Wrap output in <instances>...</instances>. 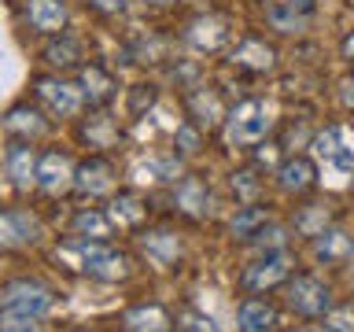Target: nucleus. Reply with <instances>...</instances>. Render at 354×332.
Returning a JSON list of instances; mask_svg holds the SVG:
<instances>
[{"label":"nucleus","mask_w":354,"mask_h":332,"mask_svg":"<svg viewBox=\"0 0 354 332\" xmlns=\"http://www.w3.org/2000/svg\"><path fill=\"white\" fill-rule=\"evenodd\" d=\"M77 332H88V329H77Z\"/></svg>","instance_id":"44"},{"label":"nucleus","mask_w":354,"mask_h":332,"mask_svg":"<svg viewBox=\"0 0 354 332\" xmlns=\"http://www.w3.org/2000/svg\"><path fill=\"white\" fill-rule=\"evenodd\" d=\"M37 166H41V155L33 144H22V140H11L8 151H4V174L15 192H30L37 188Z\"/></svg>","instance_id":"17"},{"label":"nucleus","mask_w":354,"mask_h":332,"mask_svg":"<svg viewBox=\"0 0 354 332\" xmlns=\"http://www.w3.org/2000/svg\"><path fill=\"white\" fill-rule=\"evenodd\" d=\"M33 100L59 122H71L85 111V96L77 89V82H66L63 74H37L33 77Z\"/></svg>","instance_id":"5"},{"label":"nucleus","mask_w":354,"mask_h":332,"mask_svg":"<svg viewBox=\"0 0 354 332\" xmlns=\"http://www.w3.org/2000/svg\"><path fill=\"white\" fill-rule=\"evenodd\" d=\"M281 317H277V306L262 295H248L236 306V329L240 332H277Z\"/></svg>","instance_id":"23"},{"label":"nucleus","mask_w":354,"mask_h":332,"mask_svg":"<svg viewBox=\"0 0 354 332\" xmlns=\"http://www.w3.org/2000/svg\"><path fill=\"white\" fill-rule=\"evenodd\" d=\"M88 8L107 15V19H122L129 11V0H88Z\"/></svg>","instance_id":"39"},{"label":"nucleus","mask_w":354,"mask_h":332,"mask_svg":"<svg viewBox=\"0 0 354 332\" xmlns=\"http://www.w3.org/2000/svg\"><path fill=\"white\" fill-rule=\"evenodd\" d=\"M118 137H122L118 118H111V115H107V107H93V115H85V118H82V140H85L93 151L115 148Z\"/></svg>","instance_id":"24"},{"label":"nucleus","mask_w":354,"mask_h":332,"mask_svg":"<svg viewBox=\"0 0 354 332\" xmlns=\"http://www.w3.org/2000/svg\"><path fill=\"white\" fill-rule=\"evenodd\" d=\"M321 332H354V306H332L321 317Z\"/></svg>","instance_id":"37"},{"label":"nucleus","mask_w":354,"mask_h":332,"mask_svg":"<svg viewBox=\"0 0 354 332\" xmlns=\"http://www.w3.org/2000/svg\"><path fill=\"white\" fill-rule=\"evenodd\" d=\"M273 181H277V188H281L284 196L303 199V196H310V192L317 188V181H321V166H317L314 155L292 151V155H284V159L277 163Z\"/></svg>","instance_id":"9"},{"label":"nucleus","mask_w":354,"mask_h":332,"mask_svg":"<svg viewBox=\"0 0 354 332\" xmlns=\"http://www.w3.org/2000/svg\"><path fill=\"white\" fill-rule=\"evenodd\" d=\"M59 255H63V259H74V266H77L85 277L104 281V284L126 281V277L133 273L129 255L118 251V248H111V240H77V237H74Z\"/></svg>","instance_id":"1"},{"label":"nucleus","mask_w":354,"mask_h":332,"mask_svg":"<svg viewBox=\"0 0 354 332\" xmlns=\"http://www.w3.org/2000/svg\"><path fill=\"white\" fill-rule=\"evenodd\" d=\"M148 214H151L148 199L133 192V188H118L115 196H107V218L115 229H140L148 221Z\"/></svg>","instance_id":"21"},{"label":"nucleus","mask_w":354,"mask_h":332,"mask_svg":"<svg viewBox=\"0 0 354 332\" xmlns=\"http://www.w3.org/2000/svg\"><path fill=\"white\" fill-rule=\"evenodd\" d=\"M339 55H343V59H347V66L354 71V30L347 33V37H343V44H339Z\"/></svg>","instance_id":"41"},{"label":"nucleus","mask_w":354,"mask_h":332,"mask_svg":"<svg viewBox=\"0 0 354 332\" xmlns=\"http://www.w3.org/2000/svg\"><path fill=\"white\" fill-rule=\"evenodd\" d=\"M310 155L317 159L321 174L343 177V185H354V126L351 122H325L310 140Z\"/></svg>","instance_id":"2"},{"label":"nucleus","mask_w":354,"mask_h":332,"mask_svg":"<svg viewBox=\"0 0 354 332\" xmlns=\"http://www.w3.org/2000/svg\"><path fill=\"white\" fill-rule=\"evenodd\" d=\"M229 63L236 71L251 74V77H262V74H273L277 71V48L259 33H243V37L229 48Z\"/></svg>","instance_id":"12"},{"label":"nucleus","mask_w":354,"mask_h":332,"mask_svg":"<svg viewBox=\"0 0 354 332\" xmlns=\"http://www.w3.org/2000/svg\"><path fill=\"white\" fill-rule=\"evenodd\" d=\"M111 218L107 210H96V207H82L71 221V237L77 240H111Z\"/></svg>","instance_id":"30"},{"label":"nucleus","mask_w":354,"mask_h":332,"mask_svg":"<svg viewBox=\"0 0 354 332\" xmlns=\"http://www.w3.org/2000/svg\"><path fill=\"white\" fill-rule=\"evenodd\" d=\"M74 170L77 166L71 163V155L52 148L41 155V166H37V188L44 196H66L74 192Z\"/></svg>","instance_id":"19"},{"label":"nucleus","mask_w":354,"mask_h":332,"mask_svg":"<svg viewBox=\"0 0 354 332\" xmlns=\"http://www.w3.org/2000/svg\"><path fill=\"white\" fill-rule=\"evenodd\" d=\"M41 240V221L26 207L0 210V251H19Z\"/></svg>","instance_id":"16"},{"label":"nucleus","mask_w":354,"mask_h":332,"mask_svg":"<svg viewBox=\"0 0 354 332\" xmlns=\"http://www.w3.org/2000/svg\"><path fill=\"white\" fill-rule=\"evenodd\" d=\"M170 199H174V210H181L185 218H207L210 214V185L203 181L199 174H181L170 188Z\"/></svg>","instance_id":"18"},{"label":"nucleus","mask_w":354,"mask_h":332,"mask_svg":"<svg viewBox=\"0 0 354 332\" xmlns=\"http://www.w3.org/2000/svg\"><path fill=\"white\" fill-rule=\"evenodd\" d=\"M284 303L292 314L310 317V321H321L332 306H336L332 303V288L314 273H292L284 281Z\"/></svg>","instance_id":"6"},{"label":"nucleus","mask_w":354,"mask_h":332,"mask_svg":"<svg viewBox=\"0 0 354 332\" xmlns=\"http://www.w3.org/2000/svg\"><path fill=\"white\" fill-rule=\"evenodd\" d=\"M270 218H273L270 207H262V203H240L236 214H232V221H229V237L240 240V243H251V237H254V232H259Z\"/></svg>","instance_id":"29"},{"label":"nucleus","mask_w":354,"mask_h":332,"mask_svg":"<svg viewBox=\"0 0 354 332\" xmlns=\"http://www.w3.org/2000/svg\"><path fill=\"white\" fill-rule=\"evenodd\" d=\"M310 251L321 266H343L354 255V232H347L343 225L332 221L328 229H321L314 240H310Z\"/></svg>","instance_id":"22"},{"label":"nucleus","mask_w":354,"mask_h":332,"mask_svg":"<svg viewBox=\"0 0 354 332\" xmlns=\"http://www.w3.org/2000/svg\"><path fill=\"white\" fill-rule=\"evenodd\" d=\"M22 19L33 33L55 37L71 26V8H66V0H22Z\"/></svg>","instance_id":"15"},{"label":"nucleus","mask_w":354,"mask_h":332,"mask_svg":"<svg viewBox=\"0 0 354 332\" xmlns=\"http://www.w3.org/2000/svg\"><path fill=\"white\" fill-rule=\"evenodd\" d=\"M288 237H292V229H288L284 221L270 218V221H266V225L251 237V248L259 251V255H266V251H284V248H288Z\"/></svg>","instance_id":"33"},{"label":"nucleus","mask_w":354,"mask_h":332,"mask_svg":"<svg viewBox=\"0 0 354 332\" xmlns=\"http://www.w3.org/2000/svg\"><path fill=\"white\" fill-rule=\"evenodd\" d=\"M273 129H277V118H273L270 100L248 96V100H240V104L229 107L225 126H221V137H225L229 148H254V144L270 140Z\"/></svg>","instance_id":"3"},{"label":"nucleus","mask_w":354,"mask_h":332,"mask_svg":"<svg viewBox=\"0 0 354 332\" xmlns=\"http://www.w3.org/2000/svg\"><path fill=\"white\" fill-rule=\"evenodd\" d=\"M126 96H129V118H144L155 107V100H159V85H155V82H140V85L126 89Z\"/></svg>","instance_id":"34"},{"label":"nucleus","mask_w":354,"mask_h":332,"mask_svg":"<svg viewBox=\"0 0 354 332\" xmlns=\"http://www.w3.org/2000/svg\"><path fill=\"white\" fill-rule=\"evenodd\" d=\"M266 26L284 33V37H292V33H303L310 26V15H303L288 0H266Z\"/></svg>","instance_id":"27"},{"label":"nucleus","mask_w":354,"mask_h":332,"mask_svg":"<svg viewBox=\"0 0 354 332\" xmlns=\"http://www.w3.org/2000/svg\"><path fill=\"white\" fill-rule=\"evenodd\" d=\"M77 89H82V96H85V107L93 111V107H111L115 104L122 82H118V74L111 71V66L85 63L82 71H77Z\"/></svg>","instance_id":"13"},{"label":"nucleus","mask_w":354,"mask_h":332,"mask_svg":"<svg viewBox=\"0 0 354 332\" xmlns=\"http://www.w3.org/2000/svg\"><path fill=\"white\" fill-rule=\"evenodd\" d=\"M181 107H185V118L196 122L203 133L221 129V126H225V115H229V107H225V100H221L218 85H207V82L185 89V93H181Z\"/></svg>","instance_id":"8"},{"label":"nucleus","mask_w":354,"mask_h":332,"mask_svg":"<svg viewBox=\"0 0 354 332\" xmlns=\"http://www.w3.org/2000/svg\"><path fill=\"white\" fill-rule=\"evenodd\" d=\"M0 332H44V317L22 310H0Z\"/></svg>","instance_id":"35"},{"label":"nucleus","mask_w":354,"mask_h":332,"mask_svg":"<svg viewBox=\"0 0 354 332\" xmlns=\"http://www.w3.org/2000/svg\"><path fill=\"white\" fill-rule=\"evenodd\" d=\"M115 188H118V166L104 151H93L88 159L77 163V170H74V192L77 196L100 199V196H115Z\"/></svg>","instance_id":"11"},{"label":"nucleus","mask_w":354,"mask_h":332,"mask_svg":"<svg viewBox=\"0 0 354 332\" xmlns=\"http://www.w3.org/2000/svg\"><path fill=\"white\" fill-rule=\"evenodd\" d=\"M0 310H22V314L44 317L52 310V288L41 281H11L0 288Z\"/></svg>","instance_id":"14"},{"label":"nucleus","mask_w":354,"mask_h":332,"mask_svg":"<svg viewBox=\"0 0 354 332\" xmlns=\"http://www.w3.org/2000/svg\"><path fill=\"white\" fill-rule=\"evenodd\" d=\"M140 248H144V255H148V262L162 266V270H170V266L181 259V240H177V232H170V229L140 232Z\"/></svg>","instance_id":"25"},{"label":"nucleus","mask_w":354,"mask_h":332,"mask_svg":"<svg viewBox=\"0 0 354 332\" xmlns=\"http://www.w3.org/2000/svg\"><path fill=\"white\" fill-rule=\"evenodd\" d=\"M0 129L8 133L11 140H22V144H37L52 133V115L44 111L41 104H30V100H22V104H11L4 111V118H0Z\"/></svg>","instance_id":"10"},{"label":"nucleus","mask_w":354,"mask_h":332,"mask_svg":"<svg viewBox=\"0 0 354 332\" xmlns=\"http://www.w3.org/2000/svg\"><path fill=\"white\" fill-rule=\"evenodd\" d=\"M44 66H48L52 74H66V71H82L85 66V41L77 37V33H55V37H48V44H44L41 52Z\"/></svg>","instance_id":"20"},{"label":"nucleus","mask_w":354,"mask_h":332,"mask_svg":"<svg viewBox=\"0 0 354 332\" xmlns=\"http://www.w3.org/2000/svg\"><path fill=\"white\" fill-rule=\"evenodd\" d=\"M292 270H295V255L288 251V248L284 251H266L251 266H243L240 288L248 295H262V292H270V288L284 284L288 277H292Z\"/></svg>","instance_id":"7"},{"label":"nucleus","mask_w":354,"mask_h":332,"mask_svg":"<svg viewBox=\"0 0 354 332\" xmlns=\"http://www.w3.org/2000/svg\"><path fill=\"white\" fill-rule=\"evenodd\" d=\"M332 221H336V210H332V203H321V199H310V203L295 207V214H292L295 232L299 237H310V240H314L321 229H328Z\"/></svg>","instance_id":"26"},{"label":"nucleus","mask_w":354,"mask_h":332,"mask_svg":"<svg viewBox=\"0 0 354 332\" xmlns=\"http://www.w3.org/2000/svg\"><path fill=\"white\" fill-rule=\"evenodd\" d=\"M166 77L170 82H177V89H192V85H199V77H203V71H199V63L196 59H166Z\"/></svg>","instance_id":"36"},{"label":"nucleus","mask_w":354,"mask_h":332,"mask_svg":"<svg viewBox=\"0 0 354 332\" xmlns=\"http://www.w3.org/2000/svg\"><path fill=\"white\" fill-rule=\"evenodd\" d=\"M288 4L299 8V11H303V15H310V19H314V11H317V0H288Z\"/></svg>","instance_id":"42"},{"label":"nucleus","mask_w":354,"mask_h":332,"mask_svg":"<svg viewBox=\"0 0 354 332\" xmlns=\"http://www.w3.org/2000/svg\"><path fill=\"white\" fill-rule=\"evenodd\" d=\"M122 329L126 332H170V314L159 303H140L122 314Z\"/></svg>","instance_id":"28"},{"label":"nucleus","mask_w":354,"mask_h":332,"mask_svg":"<svg viewBox=\"0 0 354 332\" xmlns=\"http://www.w3.org/2000/svg\"><path fill=\"white\" fill-rule=\"evenodd\" d=\"M232 37H236V22L225 11H199V15H192L185 22V33H181V41L199 55L225 52L232 44Z\"/></svg>","instance_id":"4"},{"label":"nucleus","mask_w":354,"mask_h":332,"mask_svg":"<svg viewBox=\"0 0 354 332\" xmlns=\"http://www.w3.org/2000/svg\"><path fill=\"white\" fill-rule=\"evenodd\" d=\"M144 8H151V11H166V8H174L177 0H140Z\"/></svg>","instance_id":"43"},{"label":"nucleus","mask_w":354,"mask_h":332,"mask_svg":"<svg viewBox=\"0 0 354 332\" xmlns=\"http://www.w3.org/2000/svg\"><path fill=\"white\" fill-rule=\"evenodd\" d=\"M177 332H218V325L207 314H199V310H185L177 317Z\"/></svg>","instance_id":"38"},{"label":"nucleus","mask_w":354,"mask_h":332,"mask_svg":"<svg viewBox=\"0 0 354 332\" xmlns=\"http://www.w3.org/2000/svg\"><path fill=\"white\" fill-rule=\"evenodd\" d=\"M229 185H232V192H236L240 203H259V196H262V188H266L259 166H243V170H232V181H229Z\"/></svg>","instance_id":"31"},{"label":"nucleus","mask_w":354,"mask_h":332,"mask_svg":"<svg viewBox=\"0 0 354 332\" xmlns=\"http://www.w3.org/2000/svg\"><path fill=\"white\" fill-rule=\"evenodd\" d=\"M336 96H339V107L354 115V74H347V77L339 82V93H336Z\"/></svg>","instance_id":"40"},{"label":"nucleus","mask_w":354,"mask_h":332,"mask_svg":"<svg viewBox=\"0 0 354 332\" xmlns=\"http://www.w3.org/2000/svg\"><path fill=\"white\" fill-rule=\"evenodd\" d=\"M203 144H207V133L196 126V122H177V129H174V151L181 155V159H196L199 151H203Z\"/></svg>","instance_id":"32"}]
</instances>
